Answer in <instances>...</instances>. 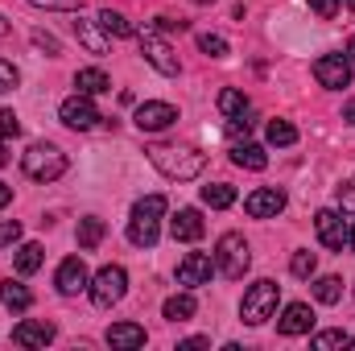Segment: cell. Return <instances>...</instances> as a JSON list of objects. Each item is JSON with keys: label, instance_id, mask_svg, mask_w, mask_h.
Returning <instances> with one entry per match:
<instances>
[{"label": "cell", "instance_id": "obj_1", "mask_svg": "<svg viewBox=\"0 0 355 351\" xmlns=\"http://www.w3.org/2000/svg\"><path fill=\"white\" fill-rule=\"evenodd\" d=\"M149 162L170 178V182H190L207 170V153H198L194 145H153Z\"/></svg>", "mask_w": 355, "mask_h": 351}, {"label": "cell", "instance_id": "obj_2", "mask_svg": "<svg viewBox=\"0 0 355 351\" xmlns=\"http://www.w3.org/2000/svg\"><path fill=\"white\" fill-rule=\"evenodd\" d=\"M162 215H166V198L162 194H145L132 203V215H128V240L137 248H153L157 236H162Z\"/></svg>", "mask_w": 355, "mask_h": 351}, {"label": "cell", "instance_id": "obj_3", "mask_svg": "<svg viewBox=\"0 0 355 351\" xmlns=\"http://www.w3.org/2000/svg\"><path fill=\"white\" fill-rule=\"evenodd\" d=\"M211 261H215V273H219V277L240 281V277L248 273V264H252V248H248V240H244L240 232H223V236L215 240Z\"/></svg>", "mask_w": 355, "mask_h": 351}, {"label": "cell", "instance_id": "obj_4", "mask_svg": "<svg viewBox=\"0 0 355 351\" xmlns=\"http://www.w3.org/2000/svg\"><path fill=\"white\" fill-rule=\"evenodd\" d=\"M21 170L33 182H54V178L67 174V153L58 145H50V141H37V145H29L21 153Z\"/></svg>", "mask_w": 355, "mask_h": 351}, {"label": "cell", "instance_id": "obj_5", "mask_svg": "<svg viewBox=\"0 0 355 351\" xmlns=\"http://www.w3.org/2000/svg\"><path fill=\"white\" fill-rule=\"evenodd\" d=\"M277 302H281V285L265 277V281L248 285V293H244V302H240V318H244L248 327H261V323H268V318L277 314Z\"/></svg>", "mask_w": 355, "mask_h": 351}, {"label": "cell", "instance_id": "obj_6", "mask_svg": "<svg viewBox=\"0 0 355 351\" xmlns=\"http://www.w3.org/2000/svg\"><path fill=\"white\" fill-rule=\"evenodd\" d=\"M91 302L99 306V310H112L124 293H128V273L120 268V264H103L95 277H91Z\"/></svg>", "mask_w": 355, "mask_h": 351}, {"label": "cell", "instance_id": "obj_7", "mask_svg": "<svg viewBox=\"0 0 355 351\" xmlns=\"http://www.w3.org/2000/svg\"><path fill=\"white\" fill-rule=\"evenodd\" d=\"M141 54H145V62H149L157 75H166V79H174L178 71H182L174 46H170L162 33H141Z\"/></svg>", "mask_w": 355, "mask_h": 351}, {"label": "cell", "instance_id": "obj_8", "mask_svg": "<svg viewBox=\"0 0 355 351\" xmlns=\"http://www.w3.org/2000/svg\"><path fill=\"white\" fill-rule=\"evenodd\" d=\"M58 120L67 124V128H75V132H87V128H95L103 116H99V108L91 103V95H71V99H62V108H58Z\"/></svg>", "mask_w": 355, "mask_h": 351}, {"label": "cell", "instance_id": "obj_9", "mask_svg": "<svg viewBox=\"0 0 355 351\" xmlns=\"http://www.w3.org/2000/svg\"><path fill=\"white\" fill-rule=\"evenodd\" d=\"M314 79H318V87H327V91L352 87V58L347 54H322L314 62Z\"/></svg>", "mask_w": 355, "mask_h": 351}, {"label": "cell", "instance_id": "obj_10", "mask_svg": "<svg viewBox=\"0 0 355 351\" xmlns=\"http://www.w3.org/2000/svg\"><path fill=\"white\" fill-rule=\"evenodd\" d=\"M314 232H318L322 248H335V252H343V244L352 240V228H347V219H343L335 207H327V211L314 215Z\"/></svg>", "mask_w": 355, "mask_h": 351}, {"label": "cell", "instance_id": "obj_11", "mask_svg": "<svg viewBox=\"0 0 355 351\" xmlns=\"http://www.w3.org/2000/svg\"><path fill=\"white\" fill-rule=\"evenodd\" d=\"M54 285H58L62 298H79L83 289H91V273H87V264H83V257H67V261L58 264Z\"/></svg>", "mask_w": 355, "mask_h": 351}, {"label": "cell", "instance_id": "obj_12", "mask_svg": "<svg viewBox=\"0 0 355 351\" xmlns=\"http://www.w3.org/2000/svg\"><path fill=\"white\" fill-rule=\"evenodd\" d=\"M132 124H137L141 132H166L170 124H178V108L174 103H162V99H149V103L137 108Z\"/></svg>", "mask_w": 355, "mask_h": 351}, {"label": "cell", "instance_id": "obj_13", "mask_svg": "<svg viewBox=\"0 0 355 351\" xmlns=\"http://www.w3.org/2000/svg\"><path fill=\"white\" fill-rule=\"evenodd\" d=\"M285 190L281 186H261V190H252L248 198H244V211L252 215V219H277L281 211H285Z\"/></svg>", "mask_w": 355, "mask_h": 351}, {"label": "cell", "instance_id": "obj_14", "mask_svg": "<svg viewBox=\"0 0 355 351\" xmlns=\"http://www.w3.org/2000/svg\"><path fill=\"white\" fill-rule=\"evenodd\" d=\"M277 331H281L285 339L310 335V331H314V310H310L306 302H289V306H285V314L277 318Z\"/></svg>", "mask_w": 355, "mask_h": 351}, {"label": "cell", "instance_id": "obj_15", "mask_svg": "<svg viewBox=\"0 0 355 351\" xmlns=\"http://www.w3.org/2000/svg\"><path fill=\"white\" fill-rule=\"evenodd\" d=\"M211 273H215V261H211V257H202V252H186V257L178 261V285H186V289L207 285Z\"/></svg>", "mask_w": 355, "mask_h": 351}, {"label": "cell", "instance_id": "obj_16", "mask_svg": "<svg viewBox=\"0 0 355 351\" xmlns=\"http://www.w3.org/2000/svg\"><path fill=\"white\" fill-rule=\"evenodd\" d=\"M54 335H58V327L54 323H17L12 327V343L17 348H46V343H54Z\"/></svg>", "mask_w": 355, "mask_h": 351}, {"label": "cell", "instance_id": "obj_17", "mask_svg": "<svg viewBox=\"0 0 355 351\" xmlns=\"http://www.w3.org/2000/svg\"><path fill=\"white\" fill-rule=\"evenodd\" d=\"M202 215L194 211V207H182L174 219H170V236H174L178 244H194V240H202Z\"/></svg>", "mask_w": 355, "mask_h": 351}, {"label": "cell", "instance_id": "obj_18", "mask_svg": "<svg viewBox=\"0 0 355 351\" xmlns=\"http://www.w3.org/2000/svg\"><path fill=\"white\" fill-rule=\"evenodd\" d=\"M71 29H75V37H79V46H83L87 54H107V50H112V37H107V33H99V21H83V17L75 12V21H71Z\"/></svg>", "mask_w": 355, "mask_h": 351}, {"label": "cell", "instance_id": "obj_19", "mask_svg": "<svg viewBox=\"0 0 355 351\" xmlns=\"http://www.w3.org/2000/svg\"><path fill=\"white\" fill-rule=\"evenodd\" d=\"M107 343L116 351L145 348V327H137V323H112V327H107Z\"/></svg>", "mask_w": 355, "mask_h": 351}, {"label": "cell", "instance_id": "obj_20", "mask_svg": "<svg viewBox=\"0 0 355 351\" xmlns=\"http://www.w3.org/2000/svg\"><path fill=\"white\" fill-rule=\"evenodd\" d=\"M0 302H4V310H12V314H25V310L33 306V293H29L21 281H12V277H8V281L0 285Z\"/></svg>", "mask_w": 355, "mask_h": 351}, {"label": "cell", "instance_id": "obj_21", "mask_svg": "<svg viewBox=\"0 0 355 351\" xmlns=\"http://www.w3.org/2000/svg\"><path fill=\"white\" fill-rule=\"evenodd\" d=\"M232 162H236L240 170H257V174H261V170L268 166V153L261 149V145L244 141V145H236V149H232Z\"/></svg>", "mask_w": 355, "mask_h": 351}, {"label": "cell", "instance_id": "obj_22", "mask_svg": "<svg viewBox=\"0 0 355 351\" xmlns=\"http://www.w3.org/2000/svg\"><path fill=\"white\" fill-rule=\"evenodd\" d=\"M194 310H198L194 293H174V298H166V306H162V314H166L170 323H186V318H194Z\"/></svg>", "mask_w": 355, "mask_h": 351}, {"label": "cell", "instance_id": "obj_23", "mask_svg": "<svg viewBox=\"0 0 355 351\" xmlns=\"http://www.w3.org/2000/svg\"><path fill=\"white\" fill-rule=\"evenodd\" d=\"M75 87H79V95H103V91H112V79L99 67H87L75 75Z\"/></svg>", "mask_w": 355, "mask_h": 351}, {"label": "cell", "instance_id": "obj_24", "mask_svg": "<svg viewBox=\"0 0 355 351\" xmlns=\"http://www.w3.org/2000/svg\"><path fill=\"white\" fill-rule=\"evenodd\" d=\"M99 29H103L107 37H132V33H137L132 21H128L124 12H116V8H103V12H99Z\"/></svg>", "mask_w": 355, "mask_h": 351}, {"label": "cell", "instance_id": "obj_25", "mask_svg": "<svg viewBox=\"0 0 355 351\" xmlns=\"http://www.w3.org/2000/svg\"><path fill=\"white\" fill-rule=\"evenodd\" d=\"M202 203H207L211 211H223V207L236 203V190H232L227 182H211V186H202Z\"/></svg>", "mask_w": 355, "mask_h": 351}, {"label": "cell", "instance_id": "obj_26", "mask_svg": "<svg viewBox=\"0 0 355 351\" xmlns=\"http://www.w3.org/2000/svg\"><path fill=\"white\" fill-rule=\"evenodd\" d=\"M37 268H42V244H33V240H29V244H21V248H17V273H21V277H29V273H37Z\"/></svg>", "mask_w": 355, "mask_h": 351}, {"label": "cell", "instance_id": "obj_27", "mask_svg": "<svg viewBox=\"0 0 355 351\" xmlns=\"http://www.w3.org/2000/svg\"><path fill=\"white\" fill-rule=\"evenodd\" d=\"M355 339L347 331H318L314 339H310V348L314 351H339V348H352Z\"/></svg>", "mask_w": 355, "mask_h": 351}, {"label": "cell", "instance_id": "obj_28", "mask_svg": "<svg viewBox=\"0 0 355 351\" xmlns=\"http://www.w3.org/2000/svg\"><path fill=\"white\" fill-rule=\"evenodd\" d=\"M99 240H103V219H95V215H87V219H79V248H99Z\"/></svg>", "mask_w": 355, "mask_h": 351}, {"label": "cell", "instance_id": "obj_29", "mask_svg": "<svg viewBox=\"0 0 355 351\" xmlns=\"http://www.w3.org/2000/svg\"><path fill=\"white\" fill-rule=\"evenodd\" d=\"M314 298H318L322 306H335V302L343 298V281H339V277H318V281H314Z\"/></svg>", "mask_w": 355, "mask_h": 351}, {"label": "cell", "instance_id": "obj_30", "mask_svg": "<svg viewBox=\"0 0 355 351\" xmlns=\"http://www.w3.org/2000/svg\"><path fill=\"white\" fill-rule=\"evenodd\" d=\"M268 145H297V128L289 120H268Z\"/></svg>", "mask_w": 355, "mask_h": 351}, {"label": "cell", "instance_id": "obj_31", "mask_svg": "<svg viewBox=\"0 0 355 351\" xmlns=\"http://www.w3.org/2000/svg\"><path fill=\"white\" fill-rule=\"evenodd\" d=\"M219 112H223V116H240V112H248V99H244V91H236V87L219 91Z\"/></svg>", "mask_w": 355, "mask_h": 351}, {"label": "cell", "instance_id": "obj_32", "mask_svg": "<svg viewBox=\"0 0 355 351\" xmlns=\"http://www.w3.org/2000/svg\"><path fill=\"white\" fill-rule=\"evenodd\" d=\"M314 268H318V257L314 252H293V261H289V273L293 277H314Z\"/></svg>", "mask_w": 355, "mask_h": 351}, {"label": "cell", "instance_id": "obj_33", "mask_svg": "<svg viewBox=\"0 0 355 351\" xmlns=\"http://www.w3.org/2000/svg\"><path fill=\"white\" fill-rule=\"evenodd\" d=\"M198 50L211 54V58H223V54H227V42H223L219 33H198Z\"/></svg>", "mask_w": 355, "mask_h": 351}, {"label": "cell", "instance_id": "obj_34", "mask_svg": "<svg viewBox=\"0 0 355 351\" xmlns=\"http://www.w3.org/2000/svg\"><path fill=\"white\" fill-rule=\"evenodd\" d=\"M12 137H21V120H17V112L0 108V141H12Z\"/></svg>", "mask_w": 355, "mask_h": 351}, {"label": "cell", "instance_id": "obj_35", "mask_svg": "<svg viewBox=\"0 0 355 351\" xmlns=\"http://www.w3.org/2000/svg\"><path fill=\"white\" fill-rule=\"evenodd\" d=\"M33 8H50V12H79L83 0H29Z\"/></svg>", "mask_w": 355, "mask_h": 351}, {"label": "cell", "instance_id": "obj_36", "mask_svg": "<svg viewBox=\"0 0 355 351\" xmlns=\"http://www.w3.org/2000/svg\"><path fill=\"white\" fill-rule=\"evenodd\" d=\"M17 83H21V71H17L12 62H0V95L17 91Z\"/></svg>", "mask_w": 355, "mask_h": 351}, {"label": "cell", "instance_id": "obj_37", "mask_svg": "<svg viewBox=\"0 0 355 351\" xmlns=\"http://www.w3.org/2000/svg\"><path fill=\"white\" fill-rule=\"evenodd\" d=\"M33 46H37V50H46L50 58H58V54H62L58 37H54V33H42V29H33Z\"/></svg>", "mask_w": 355, "mask_h": 351}, {"label": "cell", "instance_id": "obj_38", "mask_svg": "<svg viewBox=\"0 0 355 351\" xmlns=\"http://www.w3.org/2000/svg\"><path fill=\"white\" fill-rule=\"evenodd\" d=\"M17 240H21V223L17 219H0V248H8Z\"/></svg>", "mask_w": 355, "mask_h": 351}, {"label": "cell", "instance_id": "obj_39", "mask_svg": "<svg viewBox=\"0 0 355 351\" xmlns=\"http://www.w3.org/2000/svg\"><path fill=\"white\" fill-rule=\"evenodd\" d=\"M227 132H232V137H248V132H252V120H248V112H240V116H227Z\"/></svg>", "mask_w": 355, "mask_h": 351}, {"label": "cell", "instance_id": "obj_40", "mask_svg": "<svg viewBox=\"0 0 355 351\" xmlns=\"http://www.w3.org/2000/svg\"><path fill=\"white\" fill-rule=\"evenodd\" d=\"M306 4H310V8H314L322 21H331V17L339 12V0H306Z\"/></svg>", "mask_w": 355, "mask_h": 351}, {"label": "cell", "instance_id": "obj_41", "mask_svg": "<svg viewBox=\"0 0 355 351\" xmlns=\"http://www.w3.org/2000/svg\"><path fill=\"white\" fill-rule=\"evenodd\" d=\"M339 207H343V211H355V178L339 186Z\"/></svg>", "mask_w": 355, "mask_h": 351}, {"label": "cell", "instance_id": "obj_42", "mask_svg": "<svg viewBox=\"0 0 355 351\" xmlns=\"http://www.w3.org/2000/svg\"><path fill=\"white\" fill-rule=\"evenodd\" d=\"M153 29H166V33L178 29V33H182V29H186V21H182V17H157V21H153Z\"/></svg>", "mask_w": 355, "mask_h": 351}, {"label": "cell", "instance_id": "obj_43", "mask_svg": "<svg viewBox=\"0 0 355 351\" xmlns=\"http://www.w3.org/2000/svg\"><path fill=\"white\" fill-rule=\"evenodd\" d=\"M207 343H211V339L194 335V339H182V343H178V351H198V348H207Z\"/></svg>", "mask_w": 355, "mask_h": 351}, {"label": "cell", "instance_id": "obj_44", "mask_svg": "<svg viewBox=\"0 0 355 351\" xmlns=\"http://www.w3.org/2000/svg\"><path fill=\"white\" fill-rule=\"evenodd\" d=\"M12 203V186L8 182H0V207H8Z\"/></svg>", "mask_w": 355, "mask_h": 351}, {"label": "cell", "instance_id": "obj_45", "mask_svg": "<svg viewBox=\"0 0 355 351\" xmlns=\"http://www.w3.org/2000/svg\"><path fill=\"white\" fill-rule=\"evenodd\" d=\"M343 120H347V124H355V99H347V103H343Z\"/></svg>", "mask_w": 355, "mask_h": 351}, {"label": "cell", "instance_id": "obj_46", "mask_svg": "<svg viewBox=\"0 0 355 351\" xmlns=\"http://www.w3.org/2000/svg\"><path fill=\"white\" fill-rule=\"evenodd\" d=\"M0 166H8V149H4V141H0Z\"/></svg>", "mask_w": 355, "mask_h": 351}, {"label": "cell", "instance_id": "obj_47", "mask_svg": "<svg viewBox=\"0 0 355 351\" xmlns=\"http://www.w3.org/2000/svg\"><path fill=\"white\" fill-rule=\"evenodd\" d=\"M347 58H352V67H355V37H352V46H347Z\"/></svg>", "mask_w": 355, "mask_h": 351}, {"label": "cell", "instance_id": "obj_48", "mask_svg": "<svg viewBox=\"0 0 355 351\" xmlns=\"http://www.w3.org/2000/svg\"><path fill=\"white\" fill-rule=\"evenodd\" d=\"M4 33H8V25H4V17H0V37H4Z\"/></svg>", "mask_w": 355, "mask_h": 351}, {"label": "cell", "instance_id": "obj_49", "mask_svg": "<svg viewBox=\"0 0 355 351\" xmlns=\"http://www.w3.org/2000/svg\"><path fill=\"white\" fill-rule=\"evenodd\" d=\"M347 244H352V248H355V228H352V240H347Z\"/></svg>", "mask_w": 355, "mask_h": 351}, {"label": "cell", "instance_id": "obj_50", "mask_svg": "<svg viewBox=\"0 0 355 351\" xmlns=\"http://www.w3.org/2000/svg\"><path fill=\"white\" fill-rule=\"evenodd\" d=\"M194 4H215V0H194Z\"/></svg>", "mask_w": 355, "mask_h": 351}, {"label": "cell", "instance_id": "obj_51", "mask_svg": "<svg viewBox=\"0 0 355 351\" xmlns=\"http://www.w3.org/2000/svg\"><path fill=\"white\" fill-rule=\"evenodd\" d=\"M347 8H355V0H347Z\"/></svg>", "mask_w": 355, "mask_h": 351}]
</instances>
